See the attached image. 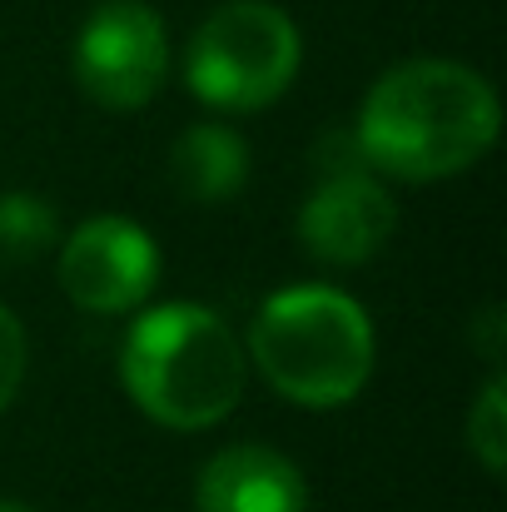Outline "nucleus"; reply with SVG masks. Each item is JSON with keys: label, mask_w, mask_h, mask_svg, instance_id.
Here are the masks:
<instances>
[{"label": "nucleus", "mask_w": 507, "mask_h": 512, "mask_svg": "<svg viewBox=\"0 0 507 512\" xmlns=\"http://www.w3.org/2000/svg\"><path fill=\"white\" fill-rule=\"evenodd\" d=\"M468 453L478 458V468L488 478H503L507 468V378L493 373L483 383V393L468 408Z\"/></svg>", "instance_id": "9b49d317"}, {"label": "nucleus", "mask_w": 507, "mask_h": 512, "mask_svg": "<svg viewBox=\"0 0 507 512\" xmlns=\"http://www.w3.org/2000/svg\"><path fill=\"white\" fill-rule=\"evenodd\" d=\"M503 130V105L488 75L463 60L418 55L383 70L353 120V145L373 174L433 184L473 170Z\"/></svg>", "instance_id": "f257e3e1"}, {"label": "nucleus", "mask_w": 507, "mask_h": 512, "mask_svg": "<svg viewBox=\"0 0 507 512\" xmlns=\"http://www.w3.org/2000/svg\"><path fill=\"white\" fill-rule=\"evenodd\" d=\"M304 40L274 0H229L199 20L184 50V85L219 115L269 110L299 75Z\"/></svg>", "instance_id": "20e7f679"}, {"label": "nucleus", "mask_w": 507, "mask_h": 512, "mask_svg": "<svg viewBox=\"0 0 507 512\" xmlns=\"http://www.w3.org/2000/svg\"><path fill=\"white\" fill-rule=\"evenodd\" d=\"M249 368L294 408L353 403L378 363L368 309L338 284H289L269 294L244 334Z\"/></svg>", "instance_id": "7ed1b4c3"}, {"label": "nucleus", "mask_w": 507, "mask_h": 512, "mask_svg": "<svg viewBox=\"0 0 507 512\" xmlns=\"http://www.w3.org/2000/svg\"><path fill=\"white\" fill-rule=\"evenodd\" d=\"M55 249V279L85 314H135L160 284V244L130 214H90L85 224L60 234Z\"/></svg>", "instance_id": "423d86ee"}, {"label": "nucleus", "mask_w": 507, "mask_h": 512, "mask_svg": "<svg viewBox=\"0 0 507 512\" xmlns=\"http://www.w3.org/2000/svg\"><path fill=\"white\" fill-rule=\"evenodd\" d=\"M70 70L100 110H145L169 75V30L160 10L145 0H105L80 25Z\"/></svg>", "instance_id": "39448f33"}, {"label": "nucleus", "mask_w": 507, "mask_h": 512, "mask_svg": "<svg viewBox=\"0 0 507 512\" xmlns=\"http://www.w3.org/2000/svg\"><path fill=\"white\" fill-rule=\"evenodd\" d=\"M60 244V214L35 189L0 194V259H40Z\"/></svg>", "instance_id": "9d476101"}, {"label": "nucleus", "mask_w": 507, "mask_h": 512, "mask_svg": "<svg viewBox=\"0 0 507 512\" xmlns=\"http://www.w3.org/2000/svg\"><path fill=\"white\" fill-rule=\"evenodd\" d=\"M468 339H473V348L488 358V363H503V348H507V319L498 304H488L473 324H468Z\"/></svg>", "instance_id": "ddd939ff"}, {"label": "nucleus", "mask_w": 507, "mask_h": 512, "mask_svg": "<svg viewBox=\"0 0 507 512\" xmlns=\"http://www.w3.org/2000/svg\"><path fill=\"white\" fill-rule=\"evenodd\" d=\"M0 512H35L30 503H20V498H0Z\"/></svg>", "instance_id": "4468645a"}, {"label": "nucleus", "mask_w": 507, "mask_h": 512, "mask_svg": "<svg viewBox=\"0 0 507 512\" xmlns=\"http://www.w3.org/2000/svg\"><path fill=\"white\" fill-rule=\"evenodd\" d=\"M25 368H30V339H25V324L0 304V413L15 403L20 383H25Z\"/></svg>", "instance_id": "f8f14e48"}, {"label": "nucleus", "mask_w": 507, "mask_h": 512, "mask_svg": "<svg viewBox=\"0 0 507 512\" xmlns=\"http://www.w3.org/2000/svg\"><path fill=\"white\" fill-rule=\"evenodd\" d=\"M199 512H309L304 468L269 443L219 448L194 483Z\"/></svg>", "instance_id": "6e6552de"}, {"label": "nucleus", "mask_w": 507, "mask_h": 512, "mask_svg": "<svg viewBox=\"0 0 507 512\" xmlns=\"http://www.w3.org/2000/svg\"><path fill=\"white\" fill-rule=\"evenodd\" d=\"M393 229H398V204L383 174H373L368 165L324 170V179L299 204V244L329 269L373 264L393 239Z\"/></svg>", "instance_id": "0eeeda50"}, {"label": "nucleus", "mask_w": 507, "mask_h": 512, "mask_svg": "<svg viewBox=\"0 0 507 512\" xmlns=\"http://www.w3.org/2000/svg\"><path fill=\"white\" fill-rule=\"evenodd\" d=\"M249 170H254L249 145L224 120H199V125L179 130V140L169 150V174H174L179 194L194 204H224V199L244 194Z\"/></svg>", "instance_id": "1a4fd4ad"}, {"label": "nucleus", "mask_w": 507, "mask_h": 512, "mask_svg": "<svg viewBox=\"0 0 507 512\" xmlns=\"http://www.w3.org/2000/svg\"><path fill=\"white\" fill-rule=\"evenodd\" d=\"M120 383L130 403L169 433L219 428L249 383L244 339L209 304H150L120 343Z\"/></svg>", "instance_id": "f03ea898"}]
</instances>
